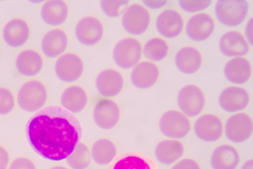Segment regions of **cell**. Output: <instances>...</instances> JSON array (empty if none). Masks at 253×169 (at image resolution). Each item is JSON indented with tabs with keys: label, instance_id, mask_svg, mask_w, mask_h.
<instances>
[{
	"label": "cell",
	"instance_id": "1",
	"mask_svg": "<svg viewBox=\"0 0 253 169\" xmlns=\"http://www.w3.org/2000/svg\"><path fill=\"white\" fill-rule=\"evenodd\" d=\"M27 134L38 154L47 160L59 161L66 159L77 147L82 127L75 115L60 106L51 105L29 120Z\"/></svg>",
	"mask_w": 253,
	"mask_h": 169
},
{
	"label": "cell",
	"instance_id": "2",
	"mask_svg": "<svg viewBox=\"0 0 253 169\" xmlns=\"http://www.w3.org/2000/svg\"><path fill=\"white\" fill-rule=\"evenodd\" d=\"M16 99L22 110L28 113H36L45 107L48 99V89L42 81L30 79L20 85Z\"/></svg>",
	"mask_w": 253,
	"mask_h": 169
},
{
	"label": "cell",
	"instance_id": "3",
	"mask_svg": "<svg viewBox=\"0 0 253 169\" xmlns=\"http://www.w3.org/2000/svg\"><path fill=\"white\" fill-rule=\"evenodd\" d=\"M142 46L141 42L134 37L122 38L115 44L112 57L116 65L121 69L133 68L141 60Z\"/></svg>",
	"mask_w": 253,
	"mask_h": 169
},
{
	"label": "cell",
	"instance_id": "4",
	"mask_svg": "<svg viewBox=\"0 0 253 169\" xmlns=\"http://www.w3.org/2000/svg\"><path fill=\"white\" fill-rule=\"evenodd\" d=\"M249 11L250 4L246 0H219L215 6L216 19L228 27L241 25L247 18Z\"/></svg>",
	"mask_w": 253,
	"mask_h": 169
},
{
	"label": "cell",
	"instance_id": "5",
	"mask_svg": "<svg viewBox=\"0 0 253 169\" xmlns=\"http://www.w3.org/2000/svg\"><path fill=\"white\" fill-rule=\"evenodd\" d=\"M151 21L149 10L140 3L129 4L121 18L124 30L134 37L144 34L149 29Z\"/></svg>",
	"mask_w": 253,
	"mask_h": 169
},
{
	"label": "cell",
	"instance_id": "6",
	"mask_svg": "<svg viewBox=\"0 0 253 169\" xmlns=\"http://www.w3.org/2000/svg\"><path fill=\"white\" fill-rule=\"evenodd\" d=\"M85 70L82 57L74 52H66L58 57L54 65V72L60 81L71 84L80 80Z\"/></svg>",
	"mask_w": 253,
	"mask_h": 169
},
{
	"label": "cell",
	"instance_id": "7",
	"mask_svg": "<svg viewBox=\"0 0 253 169\" xmlns=\"http://www.w3.org/2000/svg\"><path fill=\"white\" fill-rule=\"evenodd\" d=\"M104 34L103 23L94 15H87L81 17L75 27L76 40L84 46L97 45L102 41Z\"/></svg>",
	"mask_w": 253,
	"mask_h": 169
},
{
	"label": "cell",
	"instance_id": "8",
	"mask_svg": "<svg viewBox=\"0 0 253 169\" xmlns=\"http://www.w3.org/2000/svg\"><path fill=\"white\" fill-rule=\"evenodd\" d=\"M161 133L169 139H180L185 138L191 130L189 118L177 110H170L165 112L159 121Z\"/></svg>",
	"mask_w": 253,
	"mask_h": 169
},
{
	"label": "cell",
	"instance_id": "9",
	"mask_svg": "<svg viewBox=\"0 0 253 169\" xmlns=\"http://www.w3.org/2000/svg\"><path fill=\"white\" fill-rule=\"evenodd\" d=\"M177 103L180 111L188 118L200 115L204 110L206 98L204 92L199 86L188 84L178 91Z\"/></svg>",
	"mask_w": 253,
	"mask_h": 169
},
{
	"label": "cell",
	"instance_id": "10",
	"mask_svg": "<svg viewBox=\"0 0 253 169\" xmlns=\"http://www.w3.org/2000/svg\"><path fill=\"white\" fill-rule=\"evenodd\" d=\"M119 104L112 98L100 97L95 102L92 110V118L95 125L103 130L115 127L121 118Z\"/></svg>",
	"mask_w": 253,
	"mask_h": 169
},
{
	"label": "cell",
	"instance_id": "11",
	"mask_svg": "<svg viewBox=\"0 0 253 169\" xmlns=\"http://www.w3.org/2000/svg\"><path fill=\"white\" fill-rule=\"evenodd\" d=\"M31 35L28 22L21 17H14L4 24L2 30L3 42L9 47L16 49L24 46Z\"/></svg>",
	"mask_w": 253,
	"mask_h": 169
},
{
	"label": "cell",
	"instance_id": "12",
	"mask_svg": "<svg viewBox=\"0 0 253 169\" xmlns=\"http://www.w3.org/2000/svg\"><path fill=\"white\" fill-rule=\"evenodd\" d=\"M124 77L121 71L113 68L101 70L95 79V86L102 97L112 98L119 95L125 86Z\"/></svg>",
	"mask_w": 253,
	"mask_h": 169
},
{
	"label": "cell",
	"instance_id": "13",
	"mask_svg": "<svg viewBox=\"0 0 253 169\" xmlns=\"http://www.w3.org/2000/svg\"><path fill=\"white\" fill-rule=\"evenodd\" d=\"M224 131L232 142L241 143L248 140L253 131V122L250 115L245 112L235 113L227 120Z\"/></svg>",
	"mask_w": 253,
	"mask_h": 169
},
{
	"label": "cell",
	"instance_id": "14",
	"mask_svg": "<svg viewBox=\"0 0 253 169\" xmlns=\"http://www.w3.org/2000/svg\"><path fill=\"white\" fill-rule=\"evenodd\" d=\"M251 101V96L245 88L232 85L224 88L218 97V104L224 111L237 113L246 109Z\"/></svg>",
	"mask_w": 253,
	"mask_h": 169
},
{
	"label": "cell",
	"instance_id": "15",
	"mask_svg": "<svg viewBox=\"0 0 253 169\" xmlns=\"http://www.w3.org/2000/svg\"><path fill=\"white\" fill-rule=\"evenodd\" d=\"M215 29V22L208 13L201 12L192 15L185 27L187 37L192 41L202 42L208 40Z\"/></svg>",
	"mask_w": 253,
	"mask_h": 169
},
{
	"label": "cell",
	"instance_id": "16",
	"mask_svg": "<svg viewBox=\"0 0 253 169\" xmlns=\"http://www.w3.org/2000/svg\"><path fill=\"white\" fill-rule=\"evenodd\" d=\"M224 124L216 115L207 113L200 116L194 126L196 136L206 142H213L220 139L224 132Z\"/></svg>",
	"mask_w": 253,
	"mask_h": 169
},
{
	"label": "cell",
	"instance_id": "17",
	"mask_svg": "<svg viewBox=\"0 0 253 169\" xmlns=\"http://www.w3.org/2000/svg\"><path fill=\"white\" fill-rule=\"evenodd\" d=\"M69 43L67 33L63 29L57 27L47 31L41 42L42 54L49 59H57L66 52Z\"/></svg>",
	"mask_w": 253,
	"mask_h": 169
},
{
	"label": "cell",
	"instance_id": "18",
	"mask_svg": "<svg viewBox=\"0 0 253 169\" xmlns=\"http://www.w3.org/2000/svg\"><path fill=\"white\" fill-rule=\"evenodd\" d=\"M184 25L181 14L175 9L169 8L158 15L155 26L158 33L163 38L172 39L181 34Z\"/></svg>",
	"mask_w": 253,
	"mask_h": 169
},
{
	"label": "cell",
	"instance_id": "19",
	"mask_svg": "<svg viewBox=\"0 0 253 169\" xmlns=\"http://www.w3.org/2000/svg\"><path fill=\"white\" fill-rule=\"evenodd\" d=\"M160 76V70L156 63L144 60L131 69L130 80L135 87L145 90L154 86Z\"/></svg>",
	"mask_w": 253,
	"mask_h": 169
},
{
	"label": "cell",
	"instance_id": "20",
	"mask_svg": "<svg viewBox=\"0 0 253 169\" xmlns=\"http://www.w3.org/2000/svg\"><path fill=\"white\" fill-rule=\"evenodd\" d=\"M44 66V59L42 54L34 48H26L20 51L16 55L15 67L21 76L32 78L38 75Z\"/></svg>",
	"mask_w": 253,
	"mask_h": 169
},
{
	"label": "cell",
	"instance_id": "21",
	"mask_svg": "<svg viewBox=\"0 0 253 169\" xmlns=\"http://www.w3.org/2000/svg\"><path fill=\"white\" fill-rule=\"evenodd\" d=\"M219 48L223 55L232 58L244 57L250 51L251 44L242 33L231 30L221 36Z\"/></svg>",
	"mask_w": 253,
	"mask_h": 169
},
{
	"label": "cell",
	"instance_id": "22",
	"mask_svg": "<svg viewBox=\"0 0 253 169\" xmlns=\"http://www.w3.org/2000/svg\"><path fill=\"white\" fill-rule=\"evenodd\" d=\"M69 13V4L63 0H44L40 10L42 21L54 28L63 25L67 20Z\"/></svg>",
	"mask_w": 253,
	"mask_h": 169
},
{
	"label": "cell",
	"instance_id": "23",
	"mask_svg": "<svg viewBox=\"0 0 253 169\" xmlns=\"http://www.w3.org/2000/svg\"><path fill=\"white\" fill-rule=\"evenodd\" d=\"M174 63L181 73L189 75L196 73L203 64V56L201 51L192 45L179 49L174 57Z\"/></svg>",
	"mask_w": 253,
	"mask_h": 169
},
{
	"label": "cell",
	"instance_id": "24",
	"mask_svg": "<svg viewBox=\"0 0 253 169\" xmlns=\"http://www.w3.org/2000/svg\"><path fill=\"white\" fill-rule=\"evenodd\" d=\"M88 100L85 89L76 84L66 87L60 97V106L74 115L83 112L87 106Z\"/></svg>",
	"mask_w": 253,
	"mask_h": 169
},
{
	"label": "cell",
	"instance_id": "25",
	"mask_svg": "<svg viewBox=\"0 0 253 169\" xmlns=\"http://www.w3.org/2000/svg\"><path fill=\"white\" fill-rule=\"evenodd\" d=\"M252 65L250 60L245 57L230 59L224 68V75L230 83L236 85L247 83L252 75Z\"/></svg>",
	"mask_w": 253,
	"mask_h": 169
},
{
	"label": "cell",
	"instance_id": "26",
	"mask_svg": "<svg viewBox=\"0 0 253 169\" xmlns=\"http://www.w3.org/2000/svg\"><path fill=\"white\" fill-rule=\"evenodd\" d=\"M109 169H157L154 162L138 152L121 153L112 160Z\"/></svg>",
	"mask_w": 253,
	"mask_h": 169
},
{
	"label": "cell",
	"instance_id": "27",
	"mask_svg": "<svg viewBox=\"0 0 253 169\" xmlns=\"http://www.w3.org/2000/svg\"><path fill=\"white\" fill-rule=\"evenodd\" d=\"M238 150L230 144H222L216 147L211 158L213 169H237L241 162Z\"/></svg>",
	"mask_w": 253,
	"mask_h": 169
},
{
	"label": "cell",
	"instance_id": "28",
	"mask_svg": "<svg viewBox=\"0 0 253 169\" xmlns=\"http://www.w3.org/2000/svg\"><path fill=\"white\" fill-rule=\"evenodd\" d=\"M184 150V146L180 141L168 139L161 141L157 145L155 155L160 163L169 166L182 157Z\"/></svg>",
	"mask_w": 253,
	"mask_h": 169
},
{
	"label": "cell",
	"instance_id": "29",
	"mask_svg": "<svg viewBox=\"0 0 253 169\" xmlns=\"http://www.w3.org/2000/svg\"><path fill=\"white\" fill-rule=\"evenodd\" d=\"M91 159L97 165L107 166L118 155V148L112 140L101 138L96 140L90 149Z\"/></svg>",
	"mask_w": 253,
	"mask_h": 169
},
{
	"label": "cell",
	"instance_id": "30",
	"mask_svg": "<svg viewBox=\"0 0 253 169\" xmlns=\"http://www.w3.org/2000/svg\"><path fill=\"white\" fill-rule=\"evenodd\" d=\"M169 50V45L165 39L155 37L147 40L142 46V55L146 60L156 63L165 59Z\"/></svg>",
	"mask_w": 253,
	"mask_h": 169
},
{
	"label": "cell",
	"instance_id": "31",
	"mask_svg": "<svg viewBox=\"0 0 253 169\" xmlns=\"http://www.w3.org/2000/svg\"><path fill=\"white\" fill-rule=\"evenodd\" d=\"M90 149L83 142H80L74 152L66 159L71 169H87L91 164Z\"/></svg>",
	"mask_w": 253,
	"mask_h": 169
},
{
	"label": "cell",
	"instance_id": "32",
	"mask_svg": "<svg viewBox=\"0 0 253 169\" xmlns=\"http://www.w3.org/2000/svg\"><path fill=\"white\" fill-rule=\"evenodd\" d=\"M129 2L127 0H102L100 2V6L105 16L116 18L122 15Z\"/></svg>",
	"mask_w": 253,
	"mask_h": 169
},
{
	"label": "cell",
	"instance_id": "33",
	"mask_svg": "<svg viewBox=\"0 0 253 169\" xmlns=\"http://www.w3.org/2000/svg\"><path fill=\"white\" fill-rule=\"evenodd\" d=\"M16 104V97L12 91L7 87L0 86V116L11 114Z\"/></svg>",
	"mask_w": 253,
	"mask_h": 169
},
{
	"label": "cell",
	"instance_id": "34",
	"mask_svg": "<svg viewBox=\"0 0 253 169\" xmlns=\"http://www.w3.org/2000/svg\"><path fill=\"white\" fill-rule=\"evenodd\" d=\"M212 3L211 0H180L178 4L185 12L190 13H198L208 8Z\"/></svg>",
	"mask_w": 253,
	"mask_h": 169
},
{
	"label": "cell",
	"instance_id": "35",
	"mask_svg": "<svg viewBox=\"0 0 253 169\" xmlns=\"http://www.w3.org/2000/svg\"><path fill=\"white\" fill-rule=\"evenodd\" d=\"M8 169H38L35 163L31 159L26 156H19L11 161Z\"/></svg>",
	"mask_w": 253,
	"mask_h": 169
},
{
	"label": "cell",
	"instance_id": "36",
	"mask_svg": "<svg viewBox=\"0 0 253 169\" xmlns=\"http://www.w3.org/2000/svg\"><path fill=\"white\" fill-rule=\"evenodd\" d=\"M171 169H201V167L196 160L184 158L177 162Z\"/></svg>",
	"mask_w": 253,
	"mask_h": 169
},
{
	"label": "cell",
	"instance_id": "37",
	"mask_svg": "<svg viewBox=\"0 0 253 169\" xmlns=\"http://www.w3.org/2000/svg\"><path fill=\"white\" fill-rule=\"evenodd\" d=\"M10 162L8 151L4 147L0 145V169H8Z\"/></svg>",
	"mask_w": 253,
	"mask_h": 169
},
{
	"label": "cell",
	"instance_id": "38",
	"mask_svg": "<svg viewBox=\"0 0 253 169\" xmlns=\"http://www.w3.org/2000/svg\"><path fill=\"white\" fill-rule=\"evenodd\" d=\"M142 4L148 10L159 9L164 7L168 2V0H143Z\"/></svg>",
	"mask_w": 253,
	"mask_h": 169
},
{
	"label": "cell",
	"instance_id": "39",
	"mask_svg": "<svg viewBox=\"0 0 253 169\" xmlns=\"http://www.w3.org/2000/svg\"><path fill=\"white\" fill-rule=\"evenodd\" d=\"M245 37L251 45H253V18H251L247 22L245 29Z\"/></svg>",
	"mask_w": 253,
	"mask_h": 169
},
{
	"label": "cell",
	"instance_id": "40",
	"mask_svg": "<svg viewBox=\"0 0 253 169\" xmlns=\"http://www.w3.org/2000/svg\"><path fill=\"white\" fill-rule=\"evenodd\" d=\"M241 169H253V161L252 159L246 162L243 165Z\"/></svg>",
	"mask_w": 253,
	"mask_h": 169
},
{
	"label": "cell",
	"instance_id": "41",
	"mask_svg": "<svg viewBox=\"0 0 253 169\" xmlns=\"http://www.w3.org/2000/svg\"><path fill=\"white\" fill-rule=\"evenodd\" d=\"M48 169H71L66 166L63 165H55L51 167Z\"/></svg>",
	"mask_w": 253,
	"mask_h": 169
},
{
	"label": "cell",
	"instance_id": "42",
	"mask_svg": "<svg viewBox=\"0 0 253 169\" xmlns=\"http://www.w3.org/2000/svg\"><path fill=\"white\" fill-rule=\"evenodd\" d=\"M0 55H1V50H0Z\"/></svg>",
	"mask_w": 253,
	"mask_h": 169
}]
</instances>
